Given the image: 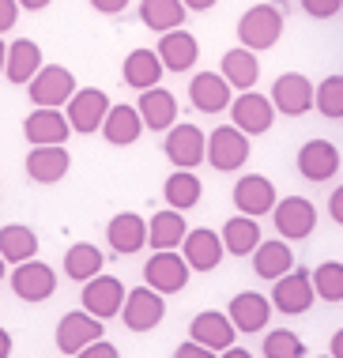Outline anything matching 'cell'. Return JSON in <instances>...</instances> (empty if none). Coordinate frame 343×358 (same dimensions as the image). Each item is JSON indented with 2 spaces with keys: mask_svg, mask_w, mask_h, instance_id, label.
<instances>
[{
  "mask_svg": "<svg viewBox=\"0 0 343 358\" xmlns=\"http://www.w3.org/2000/svg\"><path fill=\"white\" fill-rule=\"evenodd\" d=\"M283 38V8L279 4H253L238 19V42L253 53L272 50Z\"/></svg>",
  "mask_w": 343,
  "mask_h": 358,
  "instance_id": "1",
  "label": "cell"
},
{
  "mask_svg": "<svg viewBox=\"0 0 343 358\" xmlns=\"http://www.w3.org/2000/svg\"><path fill=\"white\" fill-rule=\"evenodd\" d=\"M166 159L174 162L178 170H196L200 162H208V132L200 124H178L174 121L166 129V143H162Z\"/></svg>",
  "mask_w": 343,
  "mask_h": 358,
  "instance_id": "2",
  "label": "cell"
},
{
  "mask_svg": "<svg viewBox=\"0 0 343 358\" xmlns=\"http://www.w3.org/2000/svg\"><path fill=\"white\" fill-rule=\"evenodd\" d=\"M249 136L238 129V124H219V129H211L208 136V162L211 170L219 173H234L241 170L245 162H249Z\"/></svg>",
  "mask_w": 343,
  "mask_h": 358,
  "instance_id": "3",
  "label": "cell"
},
{
  "mask_svg": "<svg viewBox=\"0 0 343 358\" xmlns=\"http://www.w3.org/2000/svg\"><path fill=\"white\" fill-rule=\"evenodd\" d=\"M189 260H185L178 249H155V257L144 264V279L147 287H155L159 294H178V290L189 287Z\"/></svg>",
  "mask_w": 343,
  "mask_h": 358,
  "instance_id": "4",
  "label": "cell"
},
{
  "mask_svg": "<svg viewBox=\"0 0 343 358\" xmlns=\"http://www.w3.org/2000/svg\"><path fill=\"white\" fill-rule=\"evenodd\" d=\"M313 302H317V290H313V275L306 268H290L276 279L272 287V306L287 317H298V313H309Z\"/></svg>",
  "mask_w": 343,
  "mask_h": 358,
  "instance_id": "5",
  "label": "cell"
},
{
  "mask_svg": "<svg viewBox=\"0 0 343 358\" xmlns=\"http://www.w3.org/2000/svg\"><path fill=\"white\" fill-rule=\"evenodd\" d=\"M166 294H159L155 287H132L129 294H125V306H121V321L129 332H151V328L162 324L166 317Z\"/></svg>",
  "mask_w": 343,
  "mask_h": 358,
  "instance_id": "6",
  "label": "cell"
},
{
  "mask_svg": "<svg viewBox=\"0 0 343 358\" xmlns=\"http://www.w3.org/2000/svg\"><path fill=\"white\" fill-rule=\"evenodd\" d=\"M80 91L76 87V76L64 69V64H42V69L34 72V80L27 83V94H31L34 106H68V99Z\"/></svg>",
  "mask_w": 343,
  "mask_h": 358,
  "instance_id": "7",
  "label": "cell"
},
{
  "mask_svg": "<svg viewBox=\"0 0 343 358\" xmlns=\"http://www.w3.org/2000/svg\"><path fill=\"white\" fill-rule=\"evenodd\" d=\"M272 222H276V234L287 241H306L317 230V208L306 196H283L272 208Z\"/></svg>",
  "mask_w": 343,
  "mask_h": 358,
  "instance_id": "8",
  "label": "cell"
},
{
  "mask_svg": "<svg viewBox=\"0 0 343 358\" xmlns=\"http://www.w3.org/2000/svg\"><path fill=\"white\" fill-rule=\"evenodd\" d=\"M110 94L98 91V87H83V91H76L72 99H68V110L64 117L72 124V132H80V136H91V132L102 129L106 113H110Z\"/></svg>",
  "mask_w": 343,
  "mask_h": 358,
  "instance_id": "9",
  "label": "cell"
},
{
  "mask_svg": "<svg viewBox=\"0 0 343 358\" xmlns=\"http://www.w3.org/2000/svg\"><path fill=\"white\" fill-rule=\"evenodd\" d=\"M230 124H238L245 136H260V132H268L276 124V106L260 91H241L230 102Z\"/></svg>",
  "mask_w": 343,
  "mask_h": 358,
  "instance_id": "10",
  "label": "cell"
},
{
  "mask_svg": "<svg viewBox=\"0 0 343 358\" xmlns=\"http://www.w3.org/2000/svg\"><path fill=\"white\" fill-rule=\"evenodd\" d=\"M313 91L317 87L302 72H283L272 83V106H276V113H283V117H306L313 110Z\"/></svg>",
  "mask_w": 343,
  "mask_h": 358,
  "instance_id": "11",
  "label": "cell"
},
{
  "mask_svg": "<svg viewBox=\"0 0 343 358\" xmlns=\"http://www.w3.org/2000/svg\"><path fill=\"white\" fill-rule=\"evenodd\" d=\"M125 283L117 275H91L83 283V294H80V302L87 313H94V317H102V321H110V317H121V306H125Z\"/></svg>",
  "mask_w": 343,
  "mask_h": 358,
  "instance_id": "12",
  "label": "cell"
},
{
  "mask_svg": "<svg viewBox=\"0 0 343 358\" xmlns=\"http://www.w3.org/2000/svg\"><path fill=\"white\" fill-rule=\"evenodd\" d=\"M57 290V272L46 264V260H23V264L12 268V294L23 298V302H46Z\"/></svg>",
  "mask_w": 343,
  "mask_h": 358,
  "instance_id": "13",
  "label": "cell"
},
{
  "mask_svg": "<svg viewBox=\"0 0 343 358\" xmlns=\"http://www.w3.org/2000/svg\"><path fill=\"white\" fill-rule=\"evenodd\" d=\"M106 321L94 313H87V309H72V313L61 317V324H57V351L61 355H80L91 340L106 332L102 328Z\"/></svg>",
  "mask_w": 343,
  "mask_h": 358,
  "instance_id": "14",
  "label": "cell"
},
{
  "mask_svg": "<svg viewBox=\"0 0 343 358\" xmlns=\"http://www.w3.org/2000/svg\"><path fill=\"white\" fill-rule=\"evenodd\" d=\"M276 185H272L264 173H245V178L234 181V208L241 211V215H272V208H276Z\"/></svg>",
  "mask_w": 343,
  "mask_h": 358,
  "instance_id": "15",
  "label": "cell"
},
{
  "mask_svg": "<svg viewBox=\"0 0 343 358\" xmlns=\"http://www.w3.org/2000/svg\"><path fill=\"white\" fill-rule=\"evenodd\" d=\"M23 136L31 148H42V143H64L72 136V124L57 106H34L23 121Z\"/></svg>",
  "mask_w": 343,
  "mask_h": 358,
  "instance_id": "16",
  "label": "cell"
},
{
  "mask_svg": "<svg viewBox=\"0 0 343 358\" xmlns=\"http://www.w3.org/2000/svg\"><path fill=\"white\" fill-rule=\"evenodd\" d=\"M189 102L200 113H223L234 102V87L227 83L223 72H196L189 83Z\"/></svg>",
  "mask_w": 343,
  "mask_h": 358,
  "instance_id": "17",
  "label": "cell"
},
{
  "mask_svg": "<svg viewBox=\"0 0 343 358\" xmlns=\"http://www.w3.org/2000/svg\"><path fill=\"white\" fill-rule=\"evenodd\" d=\"M223 253H227L223 234H215V230H208V227L189 230L185 241H181V257L189 260L192 272H215V268L223 264Z\"/></svg>",
  "mask_w": 343,
  "mask_h": 358,
  "instance_id": "18",
  "label": "cell"
},
{
  "mask_svg": "<svg viewBox=\"0 0 343 358\" xmlns=\"http://www.w3.org/2000/svg\"><path fill=\"white\" fill-rule=\"evenodd\" d=\"M189 336H192V340H200L211 355H223V351H227V347L234 343L238 328H234L230 313H219V309H204V313H196L192 321H189Z\"/></svg>",
  "mask_w": 343,
  "mask_h": 358,
  "instance_id": "19",
  "label": "cell"
},
{
  "mask_svg": "<svg viewBox=\"0 0 343 358\" xmlns=\"http://www.w3.org/2000/svg\"><path fill=\"white\" fill-rule=\"evenodd\" d=\"M68 170H72V155L64 143H42L27 155V178L38 185H57Z\"/></svg>",
  "mask_w": 343,
  "mask_h": 358,
  "instance_id": "20",
  "label": "cell"
},
{
  "mask_svg": "<svg viewBox=\"0 0 343 358\" xmlns=\"http://www.w3.org/2000/svg\"><path fill=\"white\" fill-rule=\"evenodd\" d=\"M340 148L328 140H309L298 148V173L306 181H332L340 173Z\"/></svg>",
  "mask_w": 343,
  "mask_h": 358,
  "instance_id": "21",
  "label": "cell"
},
{
  "mask_svg": "<svg viewBox=\"0 0 343 358\" xmlns=\"http://www.w3.org/2000/svg\"><path fill=\"white\" fill-rule=\"evenodd\" d=\"M227 313H230L234 328H238V336L264 332V328H268V317H272V298L257 294V290H241V294H234Z\"/></svg>",
  "mask_w": 343,
  "mask_h": 358,
  "instance_id": "22",
  "label": "cell"
},
{
  "mask_svg": "<svg viewBox=\"0 0 343 358\" xmlns=\"http://www.w3.org/2000/svg\"><path fill=\"white\" fill-rule=\"evenodd\" d=\"M155 53H159L162 69L166 72H189L196 61H200V42L189 34V31H166L159 34V45H155Z\"/></svg>",
  "mask_w": 343,
  "mask_h": 358,
  "instance_id": "23",
  "label": "cell"
},
{
  "mask_svg": "<svg viewBox=\"0 0 343 358\" xmlns=\"http://www.w3.org/2000/svg\"><path fill=\"white\" fill-rule=\"evenodd\" d=\"M106 241H110V249L121 257L140 253L147 245V219H140L136 211H121V215H113L110 227H106Z\"/></svg>",
  "mask_w": 343,
  "mask_h": 358,
  "instance_id": "24",
  "label": "cell"
},
{
  "mask_svg": "<svg viewBox=\"0 0 343 358\" xmlns=\"http://www.w3.org/2000/svg\"><path fill=\"white\" fill-rule=\"evenodd\" d=\"M136 110H140V117H144V129H151V132H166L174 121H178V99H174L170 91H162L159 83L140 91Z\"/></svg>",
  "mask_w": 343,
  "mask_h": 358,
  "instance_id": "25",
  "label": "cell"
},
{
  "mask_svg": "<svg viewBox=\"0 0 343 358\" xmlns=\"http://www.w3.org/2000/svg\"><path fill=\"white\" fill-rule=\"evenodd\" d=\"M102 136L106 143H113V148H132L136 140L144 136V117L136 106H110V113H106L102 121Z\"/></svg>",
  "mask_w": 343,
  "mask_h": 358,
  "instance_id": "26",
  "label": "cell"
},
{
  "mask_svg": "<svg viewBox=\"0 0 343 358\" xmlns=\"http://www.w3.org/2000/svg\"><path fill=\"white\" fill-rule=\"evenodd\" d=\"M290 268H294V249H290V241H287V238L264 241V238H260V245L253 249V272H257L260 279H268V283H276L283 272H290Z\"/></svg>",
  "mask_w": 343,
  "mask_h": 358,
  "instance_id": "27",
  "label": "cell"
},
{
  "mask_svg": "<svg viewBox=\"0 0 343 358\" xmlns=\"http://www.w3.org/2000/svg\"><path fill=\"white\" fill-rule=\"evenodd\" d=\"M42 69V50H38L34 38H15L8 45V61H4V76L19 87H27L34 80V72Z\"/></svg>",
  "mask_w": 343,
  "mask_h": 358,
  "instance_id": "28",
  "label": "cell"
},
{
  "mask_svg": "<svg viewBox=\"0 0 343 358\" xmlns=\"http://www.w3.org/2000/svg\"><path fill=\"white\" fill-rule=\"evenodd\" d=\"M223 76H227V83L234 91H253L260 80V61L253 50H245V45H234V50L223 53Z\"/></svg>",
  "mask_w": 343,
  "mask_h": 358,
  "instance_id": "29",
  "label": "cell"
},
{
  "mask_svg": "<svg viewBox=\"0 0 343 358\" xmlns=\"http://www.w3.org/2000/svg\"><path fill=\"white\" fill-rule=\"evenodd\" d=\"M185 234H189V227H185V211L178 208L155 211L151 222H147V245L151 249H181Z\"/></svg>",
  "mask_w": 343,
  "mask_h": 358,
  "instance_id": "30",
  "label": "cell"
},
{
  "mask_svg": "<svg viewBox=\"0 0 343 358\" xmlns=\"http://www.w3.org/2000/svg\"><path fill=\"white\" fill-rule=\"evenodd\" d=\"M121 80L132 87V91H147L162 80V61L155 50H132L121 64Z\"/></svg>",
  "mask_w": 343,
  "mask_h": 358,
  "instance_id": "31",
  "label": "cell"
},
{
  "mask_svg": "<svg viewBox=\"0 0 343 358\" xmlns=\"http://www.w3.org/2000/svg\"><path fill=\"white\" fill-rule=\"evenodd\" d=\"M185 0H140V23L147 27V31H178V27L185 23Z\"/></svg>",
  "mask_w": 343,
  "mask_h": 358,
  "instance_id": "32",
  "label": "cell"
},
{
  "mask_svg": "<svg viewBox=\"0 0 343 358\" xmlns=\"http://www.w3.org/2000/svg\"><path fill=\"white\" fill-rule=\"evenodd\" d=\"M223 245H227L230 257H253V249L260 245V227L253 215H234L223 222Z\"/></svg>",
  "mask_w": 343,
  "mask_h": 358,
  "instance_id": "33",
  "label": "cell"
},
{
  "mask_svg": "<svg viewBox=\"0 0 343 358\" xmlns=\"http://www.w3.org/2000/svg\"><path fill=\"white\" fill-rule=\"evenodd\" d=\"M200 196H204V185H200V178H196L192 170H178L174 166V173L166 178V185H162V200L170 208H178V211H189L200 204Z\"/></svg>",
  "mask_w": 343,
  "mask_h": 358,
  "instance_id": "34",
  "label": "cell"
},
{
  "mask_svg": "<svg viewBox=\"0 0 343 358\" xmlns=\"http://www.w3.org/2000/svg\"><path fill=\"white\" fill-rule=\"evenodd\" d=\"M38 253V234L31 227H23V222H8V227H0V257L8 260V264H23V260H31Z\"/></svg>",
  "mask_w": 343,
  "mask_h": 358,
  "instance_id": "35",
  "label": "cell"
},
{
  "mask_svg": "<svg viewBox=\"0 0 343 358\" xmlns=\"http://www.w3.org/2000/svg\"><path fill=\"white\" fill-rule=\"evenodd\" d=\"M102 264H106L102 249L91 245V241H76V245L64 253V275L76 279V283H87L91 275H98Z\"/></svg>",
  "mask_w": 343,
  "mask_h": 358,
  "instance_id": "36",
  "label": "cell"
},
{
  "mask_svg": "<svg viewBox=\"0 0 343 358\" xmlns=\"http://www.w3.org/2000/svg\"><path fill=\"white\" fill-rule=\"evenodd\" d=\"M313 110L328 121H343V76H325L313 91Z\"/></svg>",
  "mask_w": 343,
  "mask_h": 358,
  "instance_id": "37",
  "label": "cell"
},
{
  "mask_svg": "<svg viewBox=\"0 0 343 358\" xmlns=\"http://www.w3.org/2000/svg\"><path fill=\"white\" fill-rule=\"evenodd\" d=\"M313 290L321 302H343V264L340 260H325L313 272Z\"/></svg>",
  "mask_w": 343,
  "mask_h": 358,
  "instance_id": "38",
  "label": "cell"
},
{
  "mask_svg": "<svg viewBox=\"0 0 343 358\" xmlns=\"http://www.w3.org/2000/svg\"><path fill=\"white\" fill-rule=\"evenodd\" d=\"M260 355L264 358H302L306 355V343H302L290 328H272L260 343Z\"/></svg>",
  "mask_w": 343,
  "mask_h": 358,
  "instance_id": "39",
  "label": "cell"
},
{
  "mask_svg": "<svg viewBox=\"0 0 343 358\" xmlns=\"http://www.w3.org/2000/svg\"><path fill=\"white\" fill-rule=\"evenodd\" d=\"M340 8H343V0H302V12L313 19H332V15H340Z\"/></svg>",
  "mask_w": 343,
  "mask_h": 358,
  "instance_id": "40",
  "label": "cell"
},
{
  "mask_svg": "<svg viewBox=\"0 0 343 358\" xmlns=\"http://www.w3.org/2000/svg\"><path fill=\"white\" fill-rule=\"evenodd\" d=\"M19 19V0H0V34H8Z\"/></svg>",
  "mask_w": 343,
  "mask_h": 358,
  "instance_id": "41",
  "label": "cell"
},
{
  "mask_svg": "<svg viewBox=\"0 0 343 358\" xmlns=\"http://www.w3.org/2000/svg\"><path fill=\"white\" fill-rule=\"evenodd\" d=\"M174 355H178V358H208L211 351H208L200 340H192V336H189L185 343H178V351H174Z\"/></svg>",
  "mask_w": 343,
  "mask_h": 358,
  "instance_id": "42",
  "label": "cell"
},
{
  "mask_svg": "<svg viewBox=\"0 0 343 358\" xmlns=\"http://www.w3.org/2000/svg\"><path fill=\"white\" fill-rule=\"evenodd\" d=\"M80 355H91V358H113V355H117V347H113V343H106L102 336H98V340H91Z\"/></svg>",
  "mask_w": 343,
  "mask_h": 358,
  "instance_id": "43",
  "label": "cell"
},
{
  "mask_svg": "<svg viewBox=\"0 0 343 358\" xmlns=\"http://www.w3.org/2000/svg\"><path fill=\"white\" fill-rule=\"evenodd\" d=\"M91 8L102 15H121L125 8H129V0H91Z\"/></svg>",
  "mask_w": 343,
  "mask_h": 358,
  "instance_id": "44",
  "label": "cell"
},
{
  "mask_svg": "<svg viewBox=\"0 0 343 358\" xmlns=\"http://www.w3.org/2000/svg\"><path fill=\"white\" fill-rule=\"evenodd\" d=\"M328 215H332V222H340V227H343V185L332 189V196H328Z\"/></svg>",
  "mask_w": 343,
  "mask_h": 358,
  "instance_id": "45",
  "label": "cell"
},
{
  "mask_svg": "<svg viewBox=\"0 0 343 358\" xmlns=\"http://www.w3.org/2000/svg\"><path fill=\"white\" fill-rule=\"evenodd\" d=\"M215 4H219V0H185L189 12H208V8H215Z\"/></svg>",
  "mask_w": 343,
  "mask_h": 358,
  "instance_id": "46",
  "label": "cell"
},
{
  "mask_svg": "<svg viewBox=\"0 0 343 358\" xmlns=\"http://www.w3.org/2000/svg\"><path fill=\"white\" fill-rule=\"evenodd\" d=\"M8 355H12V332L0 328V358H8Z\"/></svg>",
  "mask_w": 343,
  "mask_h": 358,
  "instance_id": "47",
  "label": "cell"
},
{
  "mask_svg": "<svg viewBox=\"0 0 343 358\" xmlns=\"http://www.w3.org/2000/svg\"><path fill=\"white\" fill-rule=\"evenodd\" d=\"M328 355H336V358H343V328L336 336H332V343H328Z\"/></svg>",
  "mask_w": 343,
  "mask_h": 358,
  "instance_id": "48",
  "label": "cell"
},
{
  "mask_svg": "<svg viewBox=\"0 0 343 358\" xmlns=\"http://www.w3.org/2000/svg\"><path fill=\"white\" fill-rule=\"evenodd\" d=\"M49 4H53V0H19V8H27V12H42Z\"/></svg>",
  "mask_w": 343,
  "mask_h": 358,
  "instance_id": "49",
  "label": "cell"
},
{
  "mask_svg": "<svg viewBox=\"0 0 343 358\" xmlns=\"http://www.w3.org/2000/svg\"><path fill=\"white\" fill-rule=\"evenodd\" d=\"M223 355H227V358H249V351H245V347H238V343H230Z\"/></svg>",
  "mask_w": 343,
  "mask_h": 358,
  "instance_id": "50",
  "label": "cell"
},
{
  "mask_svg": "<svg viewBox=\"0 0 343 358\" xmlns=\"http://www.w3.org/2000/svg\"><path fill=\"white\" fill-rule=\"evenodd\" d=\"M4 61H8V45H4V34H0V76H4Z\"/></svg>",
  "mask_w": 343,
  "mask_h": 358,
  "instance_id": "51",
  "label": "cell"
},
{
  "mask_svg": "<svg viewBox=\"0 0 343 358\" xmlns=\"http://www.w3.org/2000/svg\"><path fill=\"white\" fill-rule=\"evenodd\" d=\"M4 272H8V260H4V257H0V279H4Z\"/></svg>",
  "mask_w": 343,
  "mask_h": 358,
  "instance_id": "52",
  "label": "cell"
}]
</instances>
